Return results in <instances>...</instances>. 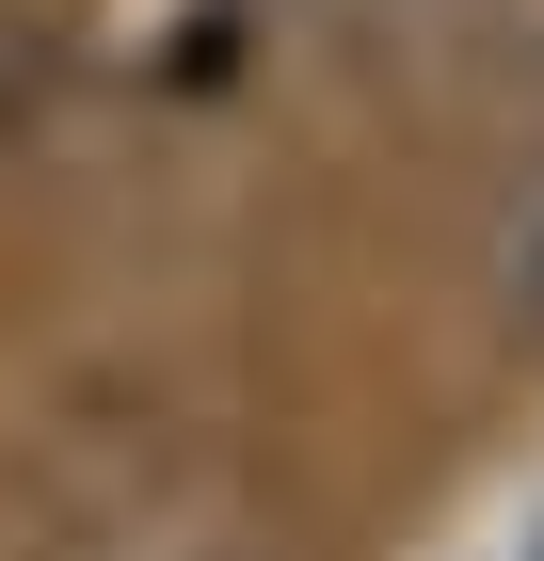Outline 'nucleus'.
Wrapping results in <instances>:
<instances>
[{"instance_id": "obj_3", "label": "nucleus", "mask_w": 544, "mask_h": 561, "mask_svg": "<svg viewBox=\"0 0 544 561\" xmlns=\"http://www.w3.org/2000/svg\"><path fill=\"white\" fill-rule=\"evenodd\" d=\"M512 561H544V514H529V546H512Z\"/></svg>"}, {"instance_id": "obj_2", "label": "nucleus", "mask_w": 544, "mask_h": 561, "mask_svg": "<svg viewBox=\"0 0 544 561\" xmlns=\"http://www.w3.org/2000/svg\"><path fill=\"white\" fill-rule=\"evenodd\" d=\"M384 16H432V33H497V16H544V0H384Z\"/></svg>"}, {"instance_id": "obj_1", "label": "nucleus", "mask_w": 544, "mask_h": 561, "mask_svg": "<svg viewBox=\"0 0 544 561\" xmlns=\"http://www.w3.org/2000/svg\"><path fill=\"white\" fill-rule=\"evenodd\" d=\"M497 305H512V321L544 337V176H529V193L497 209Z\"/></svg>"}]
</instances>
